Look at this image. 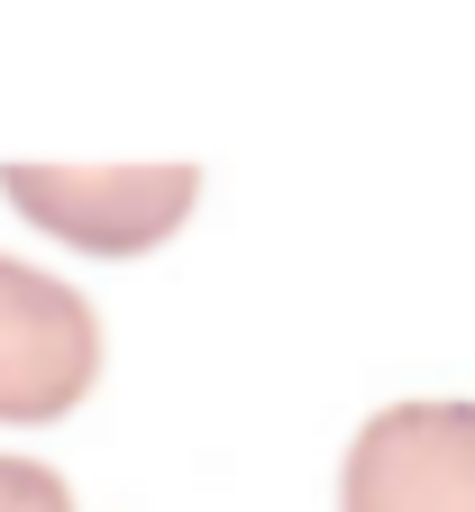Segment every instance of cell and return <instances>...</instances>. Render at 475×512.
<instances>
[{
  "instance_id": "cell-3",
  "label": "cell",
  "mask_w": 475,
  "mask_h": 512,
  "mask_svg": "<svg viewBox=\"0 0 475 512\" xmlns=\"http://www.w3.org/2000/svg\"><path fill=\"white\" fill-rule=\"evenodd\" d=\"M338 512H475V403H384L348 448Z\"/></svg>"
},
{
  "instance_id": "cell-1",
  "label": "cell",
  "mask_w": 475,
  "mask_h": 512,
  "mask_svg": "<svg viewBox=\"0 0 475 512\" xmlns=\"http://www.w3.org/2000/svg\"><path fill=\"white\" fill-rule=\"evenodd\" d=\"M0 192L10 211L55 229L64 247H92V256H138L156 238L183 229L192 192H201V165H0Z\"/></svg>"
},
{
  "instance_id": "cell-2",
  "label": "cell",
  "mask_w": 475,
  "mask_h": 512,
  "mask_svg": "<svg viewBox=\"0 0 475 512\" xmlns=\"http://www.w3.org/2000/svg\"><path fill=\"white\" fill-rule=\"evenodd\" d=\"M101 375V320L92 302L46 275L0 256V421H64Z\"/></svg>"
},
{
  "instance_id": "cell-4",
  "label": "cell",
  "mask_w": 475,
  "mask_h": 512,
  "mask_svg": "<svg viewBox=\"0 0 475 512\" xmlns=\"http://www.w3.org/2000/svg\"><path fill=\"white\" fill-rule=\"evenodd\" d=\"M0 512H74V485L37 458H0Z\"/></svg>"
}]
</instances>
